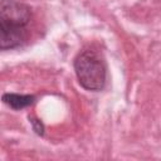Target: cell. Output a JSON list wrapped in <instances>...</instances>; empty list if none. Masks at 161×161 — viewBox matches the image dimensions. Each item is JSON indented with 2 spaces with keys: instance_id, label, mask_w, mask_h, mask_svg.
Here are the masks:
<instances>
[{
  "instance_id": "obj_1",
  "label": "cell",
  "mask_w": 161,
  "mask_h": 161,
  "mask_svg": "<svg viewBox=\"0 0 161 161\" xmlns=\"http://www.w3.org/2000/svg\"><path fill=\"white\" fill-rule=\"evenodd\" d=\"M33 18L31 8L19 0L0 3V49L21 47L28 39V25Z\"/></svg>"
},
{
  "instance_id": "obj_2",
  "label": "cell",
  "mask_w": 161,
  "mask_h": 161,
  "mask_svg": "<svg viewBox=\"0 0 161 161\" xmlns=\"http://www.w3.org/2000/svg\"><path fill=\"white\" fill-rule=\"evenodd\" d=\"M79 84L87 91H101L107 80V65L103 57L93 49L80 50L73 62Z\"/></svg>"
},
{
  "instance_id": "obj_3",
  "label": "cell",
  "mask_w": 161,
  "mask_h": 161,
  "mask_svg": "<svg viewBox=\"0 0 161 161\" xmlns=\"http://www.w3.org/2000/svg\"><path fill=\"white\" fill-rule=\"evenodd\" d=\"M34 101H35V96L33 94H19V93H4L3 94V102L15 111L31 106Z\"/></svg>"
},
{
  "instance_id": "obj_4",
  "label": "cell",
  "mask_w": 161,
  "mask_h": 161,
  "mask_svg": "<svg viewBox=\"0 0 161 161\" xmlns=\"http://www.w3.org/2000/svg\"><path fill=\"white\" fill-rule=\"evenodd\" d=\"M29 121L33 126V130L35 131L36 135L39 136H43L44 135V125L38 119V118H34V117H29Z\"/></svg>"
}]
</instances>
